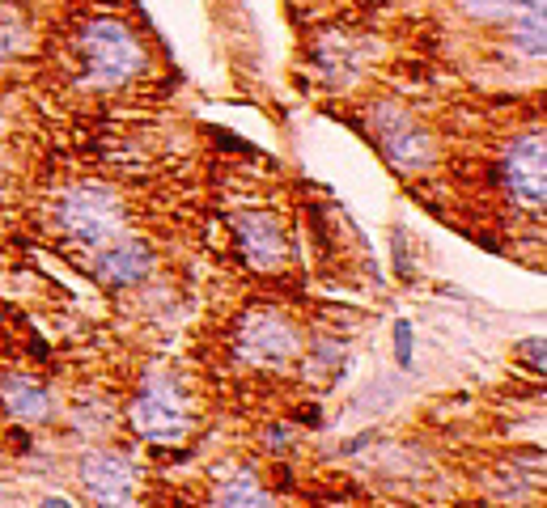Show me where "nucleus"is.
Here are the masks:
<instances>
[{
	"mask_svg": "<svg viewBox=\"0 0 547 508\" xmlns=\"http://www.w3.org/2000/svg\"><path fill=\"white\" fill-rule=\"evenodd\" d=\"M543 149H547V140L539 127V132H522L518 140H509V149L501 157L505 191L526 212H543L547 204V153Z\"/></svg>",
	"mask_w": 547,
	"mask_h": 508,
	"instance_id": "nucleus-6",
	"label": "nucleus"
},
{
	"mask_svg": "<svg viewBox=\"0 0 547 508\" xmlns=\"http://www.w3.org/2000/svg\"><path fill=\"white\" fill-rule=\"evenodd\" d=\"M56 225L60 233H68L77 246L85 250H102L123 238L128 229V216H123V199L102 187V183H81V187H68L60 195V208H56Z\"/></svg>",
	"mask_w": 547,
	"mask_h": 508,
	"instance_id": "nucleus-3",
	"label": "nucleus"
},
{
	"mask_svg": "<svg viewBox=\"0 0 547 508\" xmlns=\"http://www.w3.org/2000/svg\"><path fill=\"white\" fill-rule=\"evenodd\" d=\"M374 132H378L382 153L391 157V166H399L403 174H416V170H425V166H433V161H437L433 136L408 111H399V106H378Z\"/></svg>",
	"mask_w": 547,
	"mask_h": 508,
	"instance_id": "nucleus-7",
	"label": "nucleus"
},
{
	"mask_svg": "<svg viewBox=\"0 0 547 508\" xmlns=\"http://www.w3.org/2000/svg\"><path fill=\"white\" fill-rule=\"evenodd\" d=\"M234 352H238V360H246V365L285 369L302 356V331H297V322L285 318L280 310H255L238 322Z\"/></svg>",
	"mask_w": 547,
	"mask_h": 508,
	"instance_id": "nucleus-4",
	"label": "nucleus"
},
{
	"mask_svg": "<svg viewBox=\"0 0 547 508\" xmlns=\"http://www.w3.org/2000/svg\"><path fill=\"white\" fill-rule=\"evenodd\" d=\"M191 394L174 373H153L149 381H140V390L128 403V424L140 441L149 445H179L191 437Z\"/></svg>",
	"mask_w": 547,
	"mask_h": 508,
	"instance_id": "nucleus-2",
	"label": "nucleus"
},
{
	"mask_svg": "<svg viewBox=\"0 0 547 508\" xmlns=\"http://www.w3.org/2000/svg\"><path fill=\"white\" fill-rule=\"evenodd\" d=\"M213 508H276L272 487L259 479L255 466H234L213 487Z\"/></svg>",
	"mask_w": 547,
	"mask_h": 508,
	"instance_id": "nucleus-11",
	"label": "nucleus"
},
{
	"mask_svg": "<svg viewBox=\"0 0 547 508\" xmlns=\"http://www.w3.org/2000/svg\"><path fill=\"white\" fill-rule=\"evenodd\" d=\"M543 352H547V343H543V335H531V339H522V343H518V356H522V365H526V369H535L539 377H543V369H547V360H543Z\"/></svg>",
	"mask_w": 547,
	"mask_h": 508,
	"instance_id": "nucleus-16",
	"label": "nucleus"
},
{
	"mask_svg": "<svg viewBox=\"0 0 547 508\" xmlns=\"http://www.w3.org/2000/svg\"><path fill=\"white\" fill-rule=\"evenodd\" d=\"M73 56H77V81L85 89H123L145 72L149 56L145 43L132 34V26H123L119 17H85L77 39H73Z\"/></svg>",
	"mask_w": 547,
	"mask_h": 508,
	"instance_id": "nucleus-1",
	"label": "nucleus"
},
{
	"mask_svg": "<svg viewBox=\"0 0 547 508\" xmlns=\"http://www.w3.org/2000/svg\"><path fill=\"white\" fill-rule=\"evenodd\" d=\"M514 43L522 56H531V60H543V0H522L518 13H514Z\"/></svg>",
	"mask_w": 547,
	"mask_h": 508,
	"instance_id": "nucleus-12",
	"label": "nucleus"
},
{
	"mask_svg": "<svg viewBox=\"0 0 547 508\" xmlns=\"http://www.w3.org/2000/svg\"><path fill=\"white\" fill-rule=\"evenodd\" d=\"M153 267H157V254L149 242H136V238H123V242H111V246H102L98 250V259H94V280L98 284H107V288H136V284H145L153 276Z\"/></svg>",
	"mask_w": 547,
	"mask_h": 508,
	"instance_id": "nucleus-9",
	"label": "nucleus"
},
{
	"mask_svg": "<svg viewBox=\"0 0 547 508\" xmlns=\"http://www.w3.org/2000/svg\"><path fill=\"white\" fill-rule=\"evenodd\" d=\"M39 508H77L73 500H68V496H43V504Z\"/></svg>",
	"mask_w": 547,
	"mask_h": 508,
	"instance_id": "nucleus-17",
	"label": "nucleus"
},
{
	"mask_svg": "<svg viewBox=\"0 0 547 508\" xmlns=\"http://www.w3.org/2000/svg\"><path fill=\"white\" fill-rule=\"evenodd\" d=\"M391 339H395V365L403 373H412L416 369V331H412V322L408 318H399L391 326Z\"/></svg>",
	"mask_w": 547,
	"mask_h": 508,
	"instance_id": "nucleus-14",
	"label": "nucleus"
},
{
	"mask_svg": "<svg viewBox=\"0 0 547 508\" xmlns=\"http://www.w3.org/2000/svg\"><path fill=\"white\" fill-rule=\"evenodd\" d=\"M30 17L13 5H0V64L5 60H17L30 51Z\"/></svg>",
	"mask_w": 547,
	"mask_h": 508,
	"instance_id": "nucleus-13",
	"label": "nucleus"
},
{
	"mask_svg": "<svg viewBox=\"0 0 547 508\" xmlns=\"http://www.w3.org/2000/svg\"><path fill=\"white\" fill-rule=\"evenodd\" d=\"M0 407L9 411L13 424H47L56 403H51V394L43 381H34L30 373H13V377H0Z\"/></svg>",
	"mask_w": 547,
	"mask_h": 508,
	"instance_id": "nucleus-10",
	"label": "nucleus"
},
{
	"mask_svg": "<svg viewBox=\"0 0 547 508\" xmlns=\"http://www.w3.org/2000/svg\"><path fill=\"white\" fill-rule=\"evenodd\" d=\"M77 479L94 508H132L140 496V466L119 449H94L77 462Z\"/></svg>",
	"mask_w": 547,
	"mask_h": 508,
	"instance_id": "nucleus-5",
	"label": "nucleus"
},
{
	"mask_svg": "<svg viewBox=\"0 0 547 508\" xmlns=\"http://www.w3.org/2000/svg\"><path fill=\"white\" fill-rule=\"evenodd\" d=\"M522 0H463V9L480 22H497V17H514Z\"/></svg>",
	"mask_w": 547,
	"mask_h": 508,
	"instance_id": "nucleus-15",
	"label": "nucleus"
},
{
	"mask_svg": "<svg viewBox=\"0 0 547 508\" xmlns=\"http://www.w3.org/2000/svg\"><path fill=\"white\" fill-rule=\"evenodd\" d=\"M229 229H234V242H238V254H242L246 267H255V271L285 267L289 233L272 212H238L234 221H229Z\"/></svg>",
	"mask_w": 547,
	"mask_h": 508,
	"instance_id": "nucleus-8",
	"label": "nucleus"
}]
</instances>
